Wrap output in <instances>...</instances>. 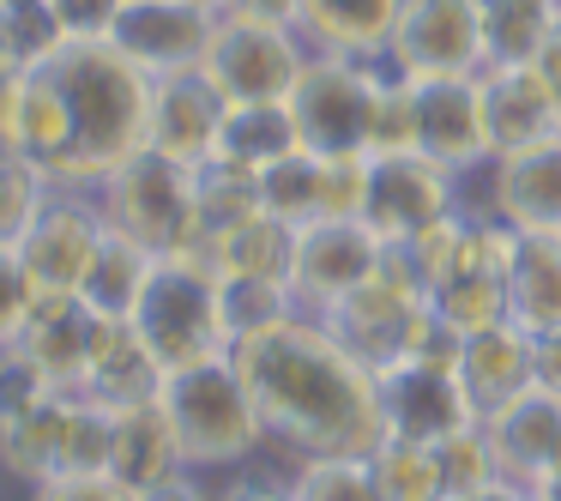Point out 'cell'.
<instances>
[{
	"label": "cell",
	"mask_w": 561,
	"mask_h": 501,
	"mask_svg": "<svg viewBox=\"0 0 561 501\" xmlns=\"http://www.w3.org/2000/svg\"><path fill=\"white\" fill-rule=\"evenodd\" d=\"M151 134V73L115 43H67L0 91V139L19 146L49 187L98 194Z\"/></svg>",
	"instance_id": "1"
},
{
	"label": "cell",
	"mask_w": 561,
	"mask_h": 501,
	"mask_svg": "<svg viewBox=\"0 0 561 501\" xmlns=\"http://www.w3.org/2000/svg\"><path fill=\"white\" fill-rule=\"evenodd\" d=\"M230 356L254 392L272 459H339V453H375L387 441L380 380L332 339L320 315L290 308L266 327L242 332Z\"/></svg>",
	"instance_id": "2"
},
{
	"label": "cell",
	"mask_w": 561,
	"mask_h": 501,
	"mask_svg": "<svg viewBox=\"0 0 561 501\" xmlns=\"http://www.w3.org/2000/svg\"><path fill=\"white\" fill-rule=\"evenodd\" d=\"M513 242L519 236L495 218H471L453 212L447 224H435L428 236L404 242V266L423 278L428 308L447 332H483L495 320H507V272H513Z\"/></svg>",
	"instance_id": "3"
},
{
	"label": "cell",
	"mask_w": 561,
	"mask_h": 501,
	"mask_svg": "<svg viewBox=\"0 0 561 501\" xmlns=\"http://www.w3.org/2000/svg\"><path fill=\"white\" fill-rule=\"evenodd\" d=\"M163 417L175 429V447H182L187 471H236V465L266 459V423L254 411V392H248L236 356H206V363H187L163 375L158 392Z\"/></svg>",
	"instance_id": "4"
},
{
	"label": "cell",
	"mask_w": 561,
	"mask_h": 501,
	"mask_svg": "<svg viewBox=\"0 0 561 501\" xmlns=\"http://www.w3.org/2000/svg\"><path fill=\"white\" fill-rule=\"evenodd\" d=\"M404 67L392 61V49L375 55H308L302 79L290 91V115L302 151L314 158H368L380 127V103L392 86H404Z\"/></svg>",
	"instance_id": "5"
},
{
	"label": "cell",
	"mask_w": 561,
	"mask_h": 501,
	"mask_svg": "<svg viewBox=\"0 0 561 501\" xmlns=\"http://www.w3.org/2000/svg\"><path fill=\"white\" fill-rule=\"evenodd\" d=\"M320 320H327V332L368 368V375H387V368L411 363V356L435 351V344L447 339V327H440L435 308H428L423 278L404 266L399 248H387L375 278L356 284V291L344 296V303H332Z\"/></svg>",
	"instance_id": "6"
},
{
	"label": "cell",
	"mask_w": 561,
	"mask_h": 501,
	"mask_svg": "<svg viewBox=\"0 0 561 501\" xmlns=\"http://www.w3.org/2000/svg\"><path fill=\"white\" fill-rule=\"evenodd\" d=\"M127 320H134V332L146 339V351L163 363V375L230 351L224 278L206 254H158Z\"/></svg>",
	"instance_id": "7"
},
{
	"label": "cell",
	"mask_w": 561,
	"mask_h": 501,
	"mask_svg": "<svg viewBox=\"0 0 561 501\" xmlns=\"http://www.w3.org/2000/svg\"><path fill=\"white\" fill-rule=\"evenodd\" d=\"M98 206L110 230L134 236L146 254H194L199 242V170L151 146L98 187Z\"/></svg>",
	"instance_id": "8"
},
{
	"label": "cell",
	"mask_w": 561,
	"mask_h": 501,
	"mask_svg": "<svg viewBox=\"0 0 561 501\" xmlns=\"http://www.w3.org/2000/svg\"><path fill=\"white\" fill-rule=\"evenodd\" d=\"M459 206L471 218H495L519 236L561 230V134L495 151L471 175H459Z\"/></svg>",
	"instance_id": "9"
},
{
	"label": "cell",
	"mask_w": 561,
	"mask_h": 501,
	"mask_svg": "<svg viewBox=\"0 0 561 501\" xmlns=\"http://www.w3.org/2000/svg\"><path fill=\"white\" fill-rule=\"evenodd\" d=\"M308 55L314 49L302 43L296 25H266V19L224 13L199 73L224 91V103H290Z\"/></svg>",
	"instance_id": "10"
},
{
	"label": "cell",
	"mask_w": 561,
	"mask_h": 501,
	"mask_svg": "<svg viewBox=\"0 0 561 501\" xmlns=\"http://www.w3.org/2000/svg\"><path fill=\"white\" fill-rule=\"evenodd\" d=\"M459 206V175L440 170L423 151H380L368 158V194H363V224L387 248H404L447 224Z\"/></svg>",
	"instance_id": "11"
},
{
	"label": "cell",
	"mask_w": 561,
	"mask_h": 501,
	"mask_svg": "<svg viewBox=\"0 0 561 501\" xmlns=\"http://www.w3.org/2000/svg\"><path fill=\"white\" fill-rule=\"evenodd\" d=\"M453 351H459V332H447L435 351H423V356H411V363L375 375L387 435L435 447V441L459 435L465 423H477L471 399H465V380H459V368H453Z\"/></svg>",
	"instance_id": "12"
},
{
	"label": "cell",
	"mask_w": 561,
	"mask_h": 501,
	"mask_svg": "<svg viewBox=\"0 0 561 501\" xmlns=\"http://www.w3.org/2000/svg\"><path fill=\"white\" fill-rule=\"evenodd\" d=\"M387 260V242L368 230L363 218H314L296 230V254H290V303L302 315H327L332 303L368 284Z\"/></svg>",
	"instance_id": "13"
},
{
	"label": "cell",
	"mask_w": 561,
	"mask_h": 501,
	"mask_svg": "<svg viewBox=\"0 0 561 501\" xmlns=\"http://www.w3.org/2000/svg\"><path fill=\"white\" fill-rule=\"evenodd\" d=\"M218 7L211 0H127L110 43L151 79L194 73L206 67V49L218 37Z\"/></svg>",
	"instance_id": "14"
},
{
	"label": "cell",
	"mask_w": 561,
	"mask_h": 501,
	"mask_svg": "<svg viewBox=\"0 0 561 501\" xmlns=\"http://www.w3.org/2000/svg\"><path fill=\"white\" fill-rule=\"evenodd\" d=\"M387 49H392V61H399L411 79L483 73L489 67L483 0H404Z\"/></svg>",
	"instance_id": "15"
},
{
	"label": "cell",
	"mask_w": 561,
	"mask_h": 501,
	"mask_svg": "<svg viewBox=\"0 0 561 501\" xmlns=\"http://www.w3.org/2000/svg\"><path fill=\"white\" fill-rule=\"evenodd\" d=\"M411 151L435 158L453 175H471L477 163H489V127H483L477 73L411 79Z\"/></svg>",
	"instance_id": "16"
},
{
	"label": "cell",
	"mask_w": 561,
	"mask_h": 501,
	"mask_svg": "<svg viewBox=\"0 0 561 501\" xmlns=\"http://www.w3.org/2000/svg\"><path fill=\"white\" fill-rule=\"evenodd\" d=\"M103 230H110V218H103L98 194H67V187H55L43 200V212L31 218V230L19 236V254H25L37 291H73L79 296Z\"/></svg>",
	"instance_id": "17"
},
{
	"label": "cell",
	"mask_w": 561,
	"mask_h": 501,
	"mask_svg": "<svg viewBox=\"0 0 561 501\" xmlns=\"http://www.w3.org/2000/svg\"><path fill=\"white\" fill-rule=\"evenodd\" d=\"M224 91L211 86L206 73H170L151 79V134L146 146L163 151V158L187 163V170H206L218 158V134H224Z\"/></svg>",
	"instance_id": "18"
},
{
	"label": "cell",
	"mask_w": 561,
	"mask_h": 501,
	"mask_svg": "<svg viewBox=\"0 0 561 501\" xmlns=\"http://www.w3.org/2000/svg\"><path fill=\"white\" fill-rule=\"evenodd\" d=\"M98 332H103V315H91L85 296L73 291H43L37 308H31L25 332H19V351L43 368L55 392L79 399L85 392V368H91V351H98Z\"/></svg>",
	"instance_id": "19"
},
{
	"label": "cell",
	"mask_w": 561,
	"mask_h": 501,
	"mask_svg": "<svg viewBox=\"0 0 561 501\" xmlns=\"http://www.w3.org/2000/svg\"><path fill=\"white\" fill-rule=\"evenodd\" d=\"M537 351H543V339H531V332L513 327V320H495V327H483V332H465L459 351H453V368H459V380H465V399H471L477 423L543 380L537 375Z\"/></svg>",
	"instance_id": "20"
},
{
	"label": "cell",
	"mask_w": 561,
	"mask_h": 501,
	"mask_svg": "<svg viewBox=\"0 0 561 501\" xmlns=\"http://www.w3.org/2000/svg\"><path fill=\"white\" fill-rule=\"evenodd\" d=\"M483 91V127H489V158L513 146H531V139L561 134V110L556 91H549L543 67L537 61H489L477 73Z\"/></svg>",
	"instance_id": "21"
},
{
	"label": "cell",
	"mask_w": 561,
	"mask_h": 501,
	"mask_svg": "<svg viewBox=\"0 0 561 501\" xmlns=\"http://www.w3.org/2000/svg\"><path fill=\"white\" fill-rule=\"evenodd\" d=\"M483 435H489V447H495L501 477L519 483V489H537V477H543L561 453V392L537 380L531 392H519L513 405H501V411L483 417Z\"/></svg>",
	"instance_id": "22"
},
{
	"label": "cell",
	"mask_w": 561,
	"mask_h": 501,
	"mask_svg": "<svg viewBox=\"0 0 561 501\" xmlns=\"http://www.w3.org/2000/svg\"><path fill=\"white\" fill-rule=\"evenodd\" d=\"M182 471H187V459H182V447H175V429H170V417H163L158 399L115 411V441H110V477L115 483L146 496V489L170 483V477H182Z\"/></svg>",
	"instance_id": "23"
},
{
	"label": "cell",
	"mask_w": 561,
	"mask_h": 501,
	"mask_svg": "<svg viewBox=\"0 0 561 501\" xmlns=\"http://www.w3.org/2000/svg\"><path fill=\"white\" fill-rule=\"evenodd\" d=\"M158 392H163V363L146 351V339L134 332V320H103L79 399L127 411V405H146V399H158Z\"/></svg>",
	"instance_id": "24"
},
{
	"label": "cell",
	"mask_w": 561,
	"mask_h": 501,
	"mask_svg": "<svg viewBox=\"0 0 561 501\" xmlns=\"http://www.w3.org/2000/svg\"><path fill=\"white\" fill-rule=\"evenodd\" d=\"M513 236H519V230H513ZM507 320H513V327H525L531 339H556V332H561V230L519 236V242H513Z\"/></svg>",
	"instance_id": "25"
},
{
	"label": "cell",
	"mask_w": 561,
	"mask_h": 501,
	"mask_svg": "<svg viewBox=\"0 0 561 501\" xmlns=\"http://www.w3.org/2000/svg\"><path fill=\"white\" fill-rule=\"evenodd\" d=\"M404 0H296V31L314 55H375L387 49Z\"/></svg>",
	"instance_id": "26"
},
{
	"label": "cell",
	"mask_w": 561,
	"mask_h": 501,
	"mask_svg": "<svg viewBox=\"0 0 561 501\" xmlns=\"http://www.w3.org/2000/svg\"><path fill=\"white\" fill-rule=\"evenodd\" d=\"M199 254L218 266V278H266V284H290V254H296V230L278 224L272 212L230 224L224 236H211Z\"/></svg>",
	"instance_id": "27"
},
{
	"label": "cell",
	"mask_w": 561,
	"mask_h": 501,
	"mask_svg": "<svg viewBox=\"0 0 561 501\" xmlns=\"http://www.w3.org/2000/svg\"><path fill=\"white\" fill-rule=\"evenodd\" d=\"M290 151H302L290 103H230V110H224V134H218V158L224 163L260 175L278 158H290Z\"/></svg>",
	"instance_id": "28"
},
{
	"label": "cell",
	"mask_w": 561,
	"mask_h": 501,
	"mask_svg": "<svg viewBox=\"0 0 561 501\" xmlns=\"http://www.w3.org/2000/svg\"><path fill=\"white\" fill-rule=\"evenodd\" d=\"M151 260H158V254H146L134 236L103 230L98 254H91V272H85V284H79L85 308H91V315H103V320H127V315H134V303H139V291H146Z\"/></svg>",
	"instance_id": "29"
},
{
	"label": "cell",
	"mask_w": 561,
	"mask_h": 501,
	"mask_svg": "<svg viewBox=\"0 0 561 501\" xmlns=\"http://www.w3.org/2000/svg\"><path fill=\"white\" fill-rule=\"evenodd\" d=\"M254 194H260V212H272L278 224L302 230V224L327 218V158L290 151V158H278L272 170L254 175Z\"/></svg>",
	"instance_id": "30"
},
{
	"label": "cell",
	"mask_w": 561,
	"mask_h": 501,
	"mask_svg": "<svg viewBox=\"0 0 561 501\" xmlns=\"http://www.w3.org/2000/svg\"><path fill=\"white\" fill-rule=\"evenodd\" d=\"M561 25V0H483L489 61H537Z\"/></svg>",
	"instance_id": "31"
},
{
	"label": "cell",
	"mask_w": 561,
	"mask_h": 501,
	"mask_svg": "<svg viewBox=\"0 0 561 501\" xmlns=\"http://www.w3.org/2000/svg\"><path fill=\"white\" fill-rule=\"evenodd\" d=\"M61 417H67V392H49L43 405H31L25 417L0 423V465L25 483L55 477V447H61Z\"/></svg>",
	"instance_id": "32"
},
{
	"label": "cell",
	"mask_w": 561,
	"mask_h": 501,
	"mask_svg": "<svg viewBox=\"0 0 561 501\" xmlns=\"http://www.w3.org/2000/svg\"><path fill=\"white\" fill-rule=\"evenodd\" d=\"M110 441L115 411L91 399H67L61 417V447H55V477H110ZM49 483V477H43Z\"/></svg>",
	"instance_id": "33"
},
{
	"label": "cell",
	"mask_w": 561,
	"mask_h": 501,
	"mask_svg": "<svg viewBox=\"0 0 561 501\" xmlns=\"http://www.w3.org/2000/svg\"><path fill=\"white\" fill-rule=\"evenodd\" d=\"M368 465H375V483L387 501H440V465L435 447H423V441L387 435L368 453Z\"/></svg>",
	"instance_id": "34"
},
{
	"label": "cell",
	"mask_w": 561,
	"mask_h": 501,
	"mask_svg": "<svg viewBox=\"0 0 561 501\" xmlns=\"http://www.w3.org/2000/svg\"><path fill=\"white\" fill-rule=\"evenodd\" d=\"M0 49L13 61V73L49 61L55 49H67L61 19L49 13V0H0Z\"/></svg>",
	"instance_id": "35"
},
{
	"label": "cell",
	"mask_w": 561,
	"mask_h": 501,
	"mask_svg": "<svg viewBox=\"0 0 561 501\" xmlns=\"http://www.w3.org/2000/svg\"><path fill=\"white\" fill-rule=\"evenodd\" d=\"M296 501H387L375 483L368 453H339V459H302L290 465Z\"/></svg>",
	"instance_id": "36"
},
{
	"label": "cell",
	"mask_w": 561,
	"mask_h": 501,
	"mask_svg": "<svg viewBox=\"0 0 561 501\" xmlns=\"http://www.w3.org/2000/svg\"><path fill=\"white\" fill-rule=\"evenodd\" d=\"M49 194H55L49 175H43L19 146H7V139H0V242H19Z\"/></svg>",
	"instance_id": "37"
},
{
	"label": "cell",
	"mask_w": 561,
	"mask_h": 501,
	"mask_svg": "<svg viewBox=\"0 0 561 501\" xmlns=\"http://www.w3.org/2000/svg\"><path fill=\"white\" fill-rule=\"evenodd\" d=\"M435 465H440V501H459V496H471V489H483L501 477L483 423H465L459 435L435 441Z\"/></svg>",
	"instance_id": "38"
},
{
	"label": "cell",
	"mask_w": 561,
	"mask_h": 501,
	"mask_svg": "<svg viewBox=\"0 0 561 501\" xmlns=\"http://www.w3.org/2000/svg\"><path fill=\"white\" fill-rule=\"evenodd\" d=\"M37 296H43V291H37V278H31L19 242H0V344H13L19 332H25Z\"/></svg>",
	"instance_id": "39"
},
{
	"label": "cell",
	"mask_w": 561,
	"mask_h": 501,
	"mask_svg": "<svg viewBox=\"0 0 561 501\" xmlns=\"http://www.w3.org/2000/svg\"><path fill=\"white\" fill-rule=\"evenodd\" d=\"M49 380H43V368L31 363L19 344H0V423H13V417H25L31 405L49 399Z\"/></svg>",
	"instance_id": "40"
},
{
	"label": "cell",
	"mask_w": 561,
	"mask_h": 501,
	"mask_svg": "<svg viewBox=\"0 0 561 501\" xmlns=\"http://www.w3.org/2000/svg\"><path fill=\"white\" fill-rule=\"evenodd\" d=\"M218 501H296V483H290V465H236V471H224V483L211 489Z\"/></svg>",
	"instance_id": "41"
},
{
	"label": "cell",
	"mask_w": 561,
	"mask_h": 501,
	"mask_svg": "<svg viewBox=\"0 0 561 501\" xmlns=\"http://www.w3.org/2000/svg\"><path fill=\"white\" fill-rule=\"evenodd\" d=\"M122 7L127 0H49V13L61 19L67 43H110Z\"/></svg>",
	"instance_id": "42"
},
{
	"label": "cell",
	"mask_w": 561,
	"mask_h": 501,
	"mask_svg": "<svg viewBox=\"0 0 561 501\" xmlns=\"http://www.w3.org/2000/svg\"><path fill=\"white\" fill-rule=\"evenodd\" d=\"M31 501H139V496L122 489L115 477H49V483H31Z\"/></svg>",
	"instance_id": "43"
},
{
	"label": "cell",
	"mask_w": 561,
	"mask_h": 501,
	"mask_svg": "<svg viewBox=\"0 0 561 501\" xmlns=\"http://www.w3.org/2000/svg\"><path fill=\"white\" fill-rule=\"evenodd\" d=\"M139 501H218V496H211V483L199 471H182V477H170V483L146 489Z\"/></svg>",
	"instance_id": "44"
},
{
	"label": "cell",
	"mask_w": 561,
	"mask_h": 501,
	"mask_svg": "<svg viewBox=\"0 0 561 501\" xmlns=\"http://www.w3.org/2000/svg\"><path fill=\"white\" fill-rule=\"evenodd\" d=\"M224 13L266 19V25H296V0H224Z\"/></svg>",
	"instance_id": "45"
},
{
	"label": "cell",
	"mask_w": 561,
	"mask_h": 501,
	"mask_svg": "<svg viewBox=\"0 0 561 501\" xmlns=\"http://www.w3.org/2000/svg\"><path fill=\"white\" fill-rule=\"evenodd\" d=\"M537 67H543L549 91H556V110H561V25H556V37L543 43V55H537Z\"/></svg>",
	"instance_id": "46"
},
{
	"label": "cell",
	"mask_w": 561,
	"mask_h": 501,
	"mask_svg": "<svg viewBox=\"0 0 561 501\" xmlns=\"http://www.w3.org/2000/svg\"><path fill=\"white\" fill-rule=\"evenodd\" d=\"M459 501H531V489H519V483H507V477H495V483L471 489V496H459Z\"/></svg>",
	"instance_id": "47"
},
{
	"label": "cell",
	"mask_w": 561,
	"mask_h": 501,
	"mask_svg": "<svg viewBox=\"0 0 561 501\" xmlns=\"http://www.w3.org/2000/svg\"><path fill=\"white\" fill-rule=\"evenodd\" d=\"M537 375H543V387L561 392V332H556V339H543V351H537Z\"/></svg>",
	"instance_id": "48"
},
{
	"label": "cell",
	"mask_w": 561,
	"mask_h": 501,
	"mask_svg": "<svg viewBox=\"0 0 561 501\" xmlns=\"http://www.w3.org/2000/svg\"><path fill=\"white\" fill-rule=\"evenodd\" d=\"M531 496H543V501H561V453H556V465H549L543 477H537V489Z\"/></svg>",
	"instance_id": "49"
},
{
	"label": "cell",
	"mask_w": 561,
	"mask_h": 501,
	"mask_svg": "<svg viewBox=\"0 0 561 501\" xmlns=\"http://www.w3.org/2000/svg\"><path fill=\"white\" fill-rule=\"evenodd\" d=\"M211 7H218V13H224V0H211Z\"/></svg>",
	"instance_id": "50"
},
{
	"label": "cell",
	"mask_w": 561,
	"mask_h": 501,
	"mask_svg": "<svg viewBox=\"0 0 561 501\" xmlns=\"http://www.w3.org/2000/svg\"><path fill=\"white\" fill-rule=\"evenodd\" d=\"M0 91H7V79H0Z\"/></svg>",
	"instance_id": "51"
}]
</instances>
